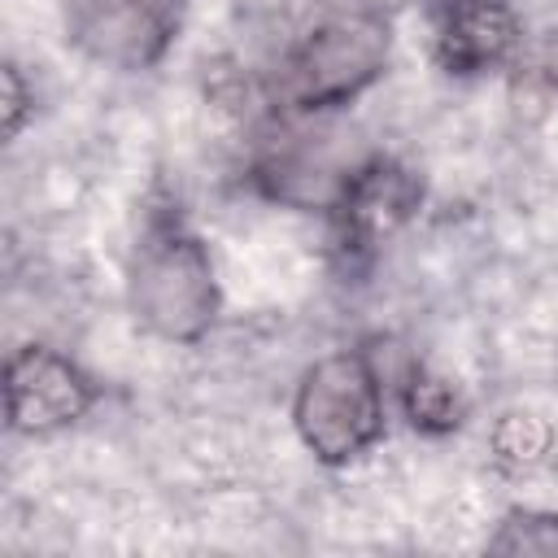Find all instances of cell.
Masks as SVG:
<instances>
[{
    "label": "cell",
    "mask_w": 558,
    "mask_h": 558,
    "mask_svg": "<svg viewBox=\"0 0 558 558\" xmlns=\"http://www.w3.org/2000/svg\"><path fill=\"white\" fill-rule=\"evenodd\" d=\"M493 554H549L558 558V510L514 506L497 519V532L484 541Z\"/></svg>",
    "instance_id": "cell-10"
},
{
    "label": "cell",
    "mask_w": 558,
    "mask_h": 558,
    "mask_svg": "<svg viewBox=\"0 0 558 558\" xmlns=\"http://www.w3.org/2000/svg\"><path fill=\"white\" fill-rule=\"evenodd\" d=\"M288 414L301 449L318 466L344 471L362 462L388 436V392L375 357L366 349L314 357L292 388Z\"/></svg>",
    "instance_id": "cell-3"
},
{
    "label": "cell",
    "mask_w": 558,
    "mask_h": 558,
    "mask_svg": "<svg viewBox=\"0 0 558 558\" xmlns=\"http://www.w3.org/2000/svg\"><path fill=\"white\" fill-rule=\"evenodd\" d=\"M192 0H61L65 44L113 74L157 70L183 35Z\"/></svg>",
    "instance_id": "cell-5"
},
{
    "label": "cell",
    "mask_w": 558,
    "mask_h": 558,
    "mask_svg": "<svg viewBox=\"0 0 558 558\" xmlns=\"http://www.w3.org/2000/svg\"><path fill=\"white\" fill-rule=\"evenodd\" d=\"M336 113H283L275 109V122L257 148L253 183L262 196L301 209V214H327L336 192L344 187L349 170L362 161L349 153L344 135L331 126Z\"/></svg>",
    "instance_id": "cell-4"
},
{
    "label": "cell",
    "mask_w": 558,
    "mask_h": 558,
    "mask_svg": "<svg viewBox=\"0 0 558 558\" xmlns=\"http://www.w3.org/2000/svg\"><path fill=\"white\" fill-rule=\"evenodd\" d=\"M423 179L392 153H362L349 170L344 187L336 192L331 209L323 214L331 227V253L344 270L371 266L418 214Z\"/></svg>",
    "instance_id": "cell-6"
},
{
    "label": "cell",
    "mask_w": 558,
    "mask_h": 558,
    "mask_svg": "<svg viewBox=\"0 0 558 558\" xmlns=\"http://www.w3.org/2000/svg\"><path fill=\"white\" fill-rule=\"evenodd\" d=\"M427 4V17H453V13H466V9H480V4H493V0H423Z\"/></svg>",
    "instance_id": "cell-13"
},
{
    "label": "cell",
    "mask_w": 558,
    "mask_h": 558,
    "mask_svg": "<svg viewBox=\"0 0 558 558\" xmlns=\"http://www.w3.org/2000/svg\"><path fill=\"white\" fill-rule=\"evenodd\" d=\"M549 440H554V432L545 427V418L519 414V410L501 414L497 427H493V436H488L493 462L506 466V471H527V466H536V462L549 453Z\"/></svg>",
    "instance_id": "cell-11"
},
{
    "label": "cell",
    "mask_w": 558,
    "mask_h": 558,
    "mask_svg": "<svg viewBox=\"0 0 558 558\" xmlns=\"http://www.w3.org/2000/svg\"><path fill=\"white\" fill-rule=\"evenodd\" d=\"M392 65V22L379 9H331L275 65L270 105L283 113H344Z\"/></svg>",
    "instance_id": "cell-2"
},
{
    "label": "cell",
    "mask_w": 558,
    "mask_h": 558,
    "mask_svg": "<svg viewBox=\"0 0 558 558\" xmlns=\"http://www.w3.org/2000/svg\"><path fill=\"white\" fill-rule=\"evenodd\" d=\"M100 401V384L65 349L26 340L4 357V427L26 440L74 432Z\"/></svg>",
    "instance_id": "cell-7"
},
{
    "label": "cell",
    "mask_w": 558,
    "mask_h": 558,
    "mask_svg": "<svg viewBox=\"0 0 558 558\" xmlns=\"http://www.w3.org/2000/svg\"><path fill=\"white\" fill-rule=\"evenodd\" d=\"M0 118H4V140L9 144L35 122V83L22 74L17 61L0 65Z\"/></svg>",
    "instance_id": "cell-12"
},
{
    "label": "cell",
    "mask_w": 558,
    "mask_h": 558,
    "mask_svg": "<svg viewBox=\"0 0 558 558\" xmlns=\"http://www.w3.org/2000/svg\"><path fill=\"white\" fill-rule=\"evenodd\" d=\"M397 401H401V418L418 436H449V432H458L466 423V397H462V388L449 375H440V371H432L423 362H414L401 375Z\"/></svg>",
    "instance_id": "cell-9"
},
{
    "label": "cell",
    "mask_w": 558,
    "mask_h": 558,
    "mask_svg": "<svg viewBox=\"0 0 558 558\" xmlns=\"http://www.w3.org/2000/svg\"><path fill=\"white\" fill-rule=\"evenodd\" d=\"M519 52V17L510 0H493L432 22V57L453 78L497 74Z\"/></svg>",
    "instance_id": "cell-8"
},
{
    "label": "cell",
    "mask_w": 558,
    "mask_h": 558,
    "mask_svg": "<svg viewBox=\"0 0 558 558\" xmlns=\"http://www.w3.org/2000/svg\"><path fill=\"white\" fill-rule=\"evenodd\" d=\"M122 288L131 323L161 344L192 349L214 331L222 314L214 248L170 196L144 209L126 253Z\"/></svg>",
    "instance_id": "cell-1"
}]
</instances>
